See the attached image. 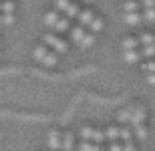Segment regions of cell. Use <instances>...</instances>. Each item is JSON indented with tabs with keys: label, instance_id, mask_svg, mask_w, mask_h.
Returning <instances> with one entry per match:
<instances>
[{
	"label": "cell",
	"instance_id": "6da1fadb",
	"mask_svg": "<svg viewBox=\"0 0 155 151\" xmlns=\"http://www.w3.org/2000/svg\"><path fill=\"white\" fill-rule=\"evenodd\" d=\"M42 22H45L46 28H51L57 34H63V32L71 30V18H67L58 10H46L45 16H42Z\"/></svg>",
	"mask_w": 155,
	"mask_h": 151
},
{
	"label": "cell",
	"instance_id": "7a4b0ae2",
	"mask_svg": "<svg viewBox=\"0 0 155 151\" xmlns=\"http://www.w3.org/2000/svg\"><path fill=\"white\" fill-rule=\"evenodd\" d=\"M32 57H35V61L38 64L52 69V67H57V64H58V57H61V54H57L52 48H48L45 42H40V44H36V47L32 48Z\"/></svg>",
	"mask_w": 155,
	"mask_h": 151
},
{
	"label": "cell",
	"instance_id": "3957f363",
	"mask_svg": "<svg viewBox=\"0 0 155 151\" xmlns=\"http://www.w3.org/2000/svg\"><path fill=\"white\" fill-rule=\"evenodd\" d=\"M40 42H45L46 47L52 48L57 54H67V52H69V48H71L69 41H64L63 36L57 34V32H46V34H42Z\"/></svg>",
	"mask_w": 155,
	"mask_h": 151
},
{
	"label": "cell",
	"instance_id": "277c9868",
	"mask_svg": "<svg viewBox=\"0 0 155 151\" xmlns=\"http://www.w3.org/2000/svg\"><path fill=\"white\" fill-rule=\"evenodd\" d=\"M54 10H58L61 14H64L67 18H79V14H81V8L77 2H73V0H54Z\"/></svg>",
	"mask_w": 155,
	"mask_h": 151
},
{
	"label": "cell",
	"instance_id": "5b68a950",
	"mask_svg": "<svg viewBox=\"0 0 155 151\" xmlns=\"http://www.w3.org/2000/svg\"><path fill=\"white\" fill-rule=\"evenodd\" d=\"M81 139L83 141H93V143H103L105 141V131L91 125H83L81 127Z\"/></svg>",
	"mask_w": 155,
	"mask_h": 151
},
{
	"label": "cell",
	"instance_id": "8992f818",
	"mask_svg": "<svg viewBox=\"0 0 155 151\" xmlns=\"http://www.w3.org/2000/svg\"><path fill=\"white\" fill-rule=\"evenodd\" d=\"M131 107V121L129 125L135 127V125H145L147 121V109H145L143 105H129Z\"/></svg>",
	"mask_w": 155,
	"mask_h": 151
},
{
	"label": "cell",
	"instance_id": "52a82bcc",
	"mask_svg": "<svg viewBox=\"0 0 155 151\" xmlns=\"http://www.w3.org/2000/svg\"><path fill=\"white\" fill-rule=\"evenodd\" d=\"M46 147L51 151H61L63 149V131L51 129V131L46 133Z\"/></svg>",
	"mask_w": 155,
	"mask_h": 151
},
{
	"label": "cell",
	"instance_id": "ba28073f",
	"mask_svg": "<svg viewBox=\"0 0 155 151\" xmlns=\"http://www.w3.org/2000/svg\"><path fill=\"white\" fill-rule=\"evenodd\" d=\"M95 18H97V14H95L93 10H89V8H83L77 20H79V24H81V26H85V28L89 30V26L93 24V20H95Z\"/></svg>",
	"mask_w": 155,
	"mask_h": 151
},
{
	"label": "cell",
	"instance_id": "9c48e42d",
	"mask_svg": "<svg viewBox=\"0 0 155 151\" xmlns=\"http://www.w3.org/2000/svg\"><path fill=\"white\" fill-rule=\"evenodd\" d=\"M123 20H125L129 26H139V24H145V20H143V10H141V12H129V14H123Z\"/></svg>",
	"mask_w": 155,
	"mask_h": 151
},
{
	"label": "cell",
	"instance_id": "30bf717a",
	"mask_svg": "<svg viewBox=\"0 0 155 151\" xmlns=\"http://www.w3.org/2000/svg\"><path fill=\"white\" fill-rule=\"evenodd\" d=\"M123 58H125L127 64H137L141 58H143V54H141V48H135V51H125L123 52Z\"/></svg>",
	"mask_w": 155,
	"mask_h": 151
},
{
	"label": "cell",
	"instance_id": "8fae6325",
	"mask_svg": "<svg viewBox=\"0 0 155 151\" xmlns=\"http://www.w3.org/2000/svg\"><path fill=\"white\" fill-rule=\"evenodd\" d=\"M121 48H123V52L141 48V44H139V36H127V38H123V41H121Z\"/></svg>",
	"mask_w": 155,
	"mask_h": 151
},
{
	"label": "cell",
	"instance_id": "7c38bea8",
	"mask_svg": "<svg viewBox=\"0 0 155 151\" xmlns=\"http://www.w3.org/2000/svg\"><path fill=\"white\" fill-rule=\"evenodd\" d=\"M87 28L85 26H81V24H77V26H73V28L69 30V34H71V41L75 42V44H79L81 41H83V36H85Z\"/></svg>",
	"mask_w": 155,
	"mask_h": 151
},
{
	"label": "cell",
	"instance_id": "4fadbf2b",
	"mask_svg": "<svg viewBox=\"0 0 155 151\" xmlns=\"http://www.w3.org/2000/svg\"><path fill=\"white\" fill-rule=\"evenodd\" d=\"M105 139L107 141H121V127H117V125H111V127L105 129Z\"/></svg>",
	"mask_w": 155,
	"mask_h": 151
},
{
	"label": "cell",
	"instance_id": "5bb4252c",
	"mask_svg": "<svg viewBox=\"0 0 155 151\" xmlns=\"http://www.w3.org/2000/svg\"><path fill=\"white\" fill-rule=\"evenodd\" d=\"M75 149V135L71 131H63V149L61 151H73Z\"/></svg>",
	"mask_w": 155,
	"mask_h": 151
},
{
	"label": "cell",
	"instance_id": "9a60e30c",
	"mask_svg": "<svg viewBox=\"0 0 155 151\" xmlns=\"http://www.w3.org/2000/svg\"><path fill=\"white\" fill-rule=\"evenodd\" d=\"M141 2L139 0H127L123 4V14H129V12H141Z\"/></svg>",
	"mask_w": 155,
	"mask_h": 151
},
{
	"label": "cell",
	"instance_id": "2e32d148",
	"mask_svg": "<svg viewBox=\"0 0 155 151\" xmlns=\"http://www.w3.org/2000/svg\"><path fill=\"white\" fill-rule=\"evenodd\" d=\"M95 41H97V34H95V32H91V30H87L85 36H83V41L79 42V47L89 48V47H93V44H95Z\"/></svg>",
	"mask_w": 155,
	"mask_h": 151
},
{
	"label": "cell",
	"instance_id": "e0dca14e",
	"mask_svg": "<svg viewBox=\"0 0 155 151\" xmlns=\"http://www.w3.org/2000/svg\"><path fill=\"white\" fill-rule=\"evenodd\" d=\"M79 151H103L101 143H93V141H81Z\"/></svg>",
	"mask_w": 155,
	"mask_h": 151
},
{
	"label": "cell",
	"instance_id": "ac0fdd59",
	"mask_svg": "<svg viewBox=\"0 0 155 151\" xmlns=\"http://www.w3.org/2000/svg\"><path fill=\"white\" fill-rule=\"evenodd\" d=\"M133 129V137H135V139H139V141H145L147 139V127H145V125H135V127H131Z\"/></svg>",
	"mask_w": 155,
	"mask_h": 151
},
{
	"label": "cell",
	"instance_id": "d6986e66",
	"mask_svg": "<svg viewBox=\"0 0 155 151\" xmlns=\"http://www.w3.org/2000/svg\"><path fill=\"white\" fill-rule=\"evenodd\" d=\"M139 44H141V47L155 44V34H151V32H141V34H139Z\"/></svg>",
	"mask_w": 155,
	"mask_h": 151
},
{
	"label": "cell",
	"instance_id": "ffe728a7",
	"mask_svg": "<svg viewBox=\"0 0 155 151\" xmlns=\"http://www.w3.org/2000/svg\"><path fill=\"white\" fill-rule=\"evenodd\" d=\"M2 14H16V2L14 0H2Z\"/></svg>",
	"mask_w": 155,
	"mask_h": 151
},
{
	"label": "cell",
	"instance_id": "44dd1931",
	"mask_svg": "<svg viewBox=\"0 0 155 151\" xmlns=\"http://www.w3.org/2000/svg\"><path fill=\"white\" fill-rule=\"evenodd\" d=\"M141 71L145 75H153L155 73V58H147L143 64H141Z\"/></svg>",
	"mask_w": 155,
	"mask_h": 151
},
{
	"label": "cell",
	"instance_id": "7402d4cb",
	"mask_svg": "<svg viewBox=\"0 0 155 151\" xmlns=\"http://www.w3.org/2000/svg\"><path fill=\"white\" fill-rule=\"evenodd\" d=\"M103 26H105L103 18H101V16H97V18H95V20H93V24H91V26H89V30H91V32H95V34H99V32L103 30Z\"/></svg>",
	"mask_w": 155,
	"mask_h": 151
},
{
	"label": "cell",
	"instance_id": "603a6c76",
	"mask_svg": "<svg viewBox=\"0 0 155 151\" xmlns=\"http://www.w3.org/2000/svg\"><path fill=\"white\" fill-rule=\"evenodd\" d=\"M135 137H133V129H129V127H121V143H127V141H133Z\"/></svg>",
	"mask_w": 155,
	"mask_h": 151
},
{
	"label": "cell",
	"instance_id": "cb8c5ba5",
	"mask_svg": "<svg viewBox=\"0 0 155 151\" xmlns=\"http://www.w3.org/2000/svg\"><path fill=\"white\" fill-rule=\"evenodd\" d=\"M143 20H145V24H155V8H145Z\"/></svg>",
	"mask_w": 155,
	"mask_h": 151
},
{
	"label": "cell",
	"instance_id": "d4e9b609",
	"mask_svg": "<svg viewBox=\"0 0 155 151\" xmlns=\"http://www.w3.org/2000/svg\"><path fill=\"white\" fill-rule=\"evenodd\" d=\"M141 54L143 58H155V44H149V47H141Z\"/></svg>",
	"mask_w": 155,
	"mask_h": 151
},
{
	"label": "cell",
	"instance_id": "484cf974",
	"mask_svg": "<svg viewBox=\"0 0 155 151\" xmlns=\"http://www.w3.org/2000/svg\"><path fill=\"white\" fill-rule=\"evenodd\" d=\"M16 24V14H2V26H14Z\"/></svg>",
	"mask_w": 155,
	"mask_h": 151
},
{
	"label": "cell",
	"instance_id": "4316f807",
	"mask_svg": "<svg viewBox=\"0 0 155 151\" xmlns=\"http://www.w3.org/2000/svg\"><path fill=\"white\" fill-rule=\"evenodd\" d=\"M141 2V8H155V0H139Z\"/></svg>",
	"mask_w": 155,
	"mask_h": 151
},
{
	"label": "cell",
	"instance_id": "83f0119b",
	"mask_svg": "<svg viewBox=\"0 0 155 151\" xmlns=\"http://www.w3.org/2000/svg\"><path fill=\"white\" fill-rule=\"evenodd\" d=\"M109 151H123V143H119V141H113L109 145Z\"/></svg>",
	"mask_w": 155,
	"mask_h": 151
},
{
	"label": "cell",
	"instance_id": "f1b7e54d",
	"mask_svg": "<svg viewBox=\"0 0 155 151\" xmlns=\"http://www.w3.org/2000/svg\"><path fill=\"white\" fill-rule=\"evenodd\" d=\"M123 151H135V143H133V141H127V143H123Z\"/></svg>",
	"mask_w": 155,
	"mask_h": 151
},
{
	"label": "cell",
	"instance_id": "f546056e",
	"mask_svg": "<svg viewBox=\"0 0 155 151\" xmlns=\"http://www.w3.org/2000/svg\"><path fill=\"white\" fill-rule=\"evenodd\" d=\"M145 81H147V85L155 87V73H153V75H145Z\"/></svg>",
	"mask_w": 155,
	"mask_h": 151
},
{
	"label": "cell",
	"instance_id": "4dcf8cb0",
	"mask_svg": "<svg viewBox=\"0 0 155 151\" xmlns=\"http://www.w3.org/2000/svg\"><path fill=\"white\" fill-rule=\"evenodd\" d=\"M0 14H2V2H0Z\"/></svg>",
	"mask_w": 155,
	"mask_h": 151
},
{
	"label": "cell",
	"instance_id": "1f68e13d",
	"mask_svg": "<svg viewBox=\"0 0 155 151\" xmlns=\"http://www.w3.org/2000/svg\"><path fill=\"white\" fill-rule=\"evenodd\" d=\"M0 26H2V14H0Z\"/></svg>",
	"mask_w": 155,
	"mask_h": 151
},
{
	"label": "cell",
	"instance_id": "d6a6232c",
	"mask_svg": "<svg viewBox=\"0 0 155 151\" xmlns=\"http://www.w3.org/2000/svg\"><path fill=\"white\" fill-rule=\"evenodd\" d=\"M85 2H95V0H85Z\"/></svg>",
	"mask_w": 155,
	"mask_h": 151
},
{
	"label": "cell",
	"instance_id": "836d02e7",
	"mask_svg": "<svg viewBox=\"0 0 155 151\" xmlns=\"http://www.w3.org/2000/svg\"><path fill=\"white\" fill-rule=\"evenodd\" d=\"M48 151H51V149H48Z\"/></svg>",
	"mask_w": 155,
	"mask_h": 151
}]
</instances>
